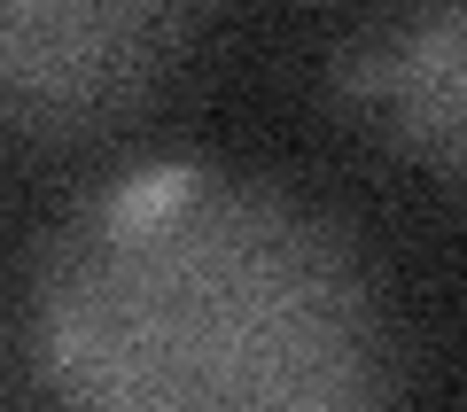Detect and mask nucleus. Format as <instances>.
<instances>
[{
  "label": "nucleus",
  "mask_w": 467,
  "mask_h": 412,
  "mask_svg": "<svg viewBox=\"0 0 467 412\" xmlns=\"http://www.w3.org/2000/svg\"><path fill=\"white\" fill-rule=\"evenodd\" d=\"M39 381L101 412H350L389 397L374 273L327 211L164 164L101 195L32 288Z\"/></svg>",
  "instance_id": "obj_1"
},
{
  "label": "nucleus",
  "mask_w": 467,
  "mask_h": 412,
  "mask_svg": "<svg viewBox=\"0 0 467 412\" xmlns=\"http://www.w3.org/2000/svg\"><path fill=\"white\" fill-rule=\"evenodd\" d=\"M195 0H0V125L109 132L164 86Z\"/></svg>",
  "instance_id": "obj_2"
},
{
  "label": "nucleus",
  "mask_w": 467,
  "mask_h": 412,
  "mask_svg": "<svg viewBox=\"0 0 467 412\" xmlns=\"http://www.w3.org/2000/svg\"><path fill=\"white\" fill-rule=\"evenodd\" d=\"M343 109L467 202V0H420L343 63Z\"/></svg>",
  "instance_id": "obj_3"
}]
</instances>
